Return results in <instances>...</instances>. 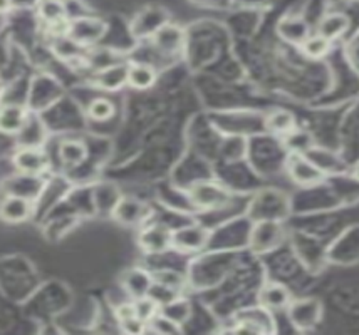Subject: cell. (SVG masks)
Instances as JSON below:
<instances>
[{"mask_svg":"<svg viewBox=\"0 0 359 335\" xmlns=\"http://www.w3.org/2000/svg\"><path fill=\"white\" fill-rule=\"evenodd\" d=\"M173 233L165 224H151V227H144L143 233L140 236V245L148 253H156L160 255L166 248L172 245Z\"/></svg>","mask_w":359,"mask_h":335,"instance_id":"cell-16","label":"cell"},{"mask_svg":"<svg viewBox=\"0 0 359 335\" xmlns=\"http://www.w3.org/2000/svg\"><path fill=\"white\" fill-rule=\"evenodd\" d=\"M348 175L351 176V178H354V180H356V181H359V159L354 161L351 166H349Z\"/></svg>","mask_w":359,"mask_h":335,"instance_id":"cell-28","label":"cell"},{"mask_svg":"<svg viewBox=\"0 0 359 335\" xmlns=\"http://www.w3.org/2000/svg\"><path fill=\"white\" fill-rule=\"evenodd\" d=\"M190 200L202 210H220L232 203V194L225 186L202 181L190 188Z\"/></svg>","mask_w":359,"mask_h":335,"instance_id":"cell-10","label":"cell"},{"mask_svg":"<svg viewBox=\"0 0 359 335\" xmlns=\"http://www.w3.org/2000/svg\"><path fill=\"white\" fill-rule=\"evenodd\" d=\"M29 215V203L22 198H8L0 206V216L7 222H20Z\"/></svg>","mask_w":359,"mask_h":335,"instance_id":"cell-22","label":"cell"},{"mask_svg":"<svg viewBox=\"0 0 359 335\" xmlns=\"http://www.w3.org/2000/svg\"><path fill=\"white\" fill-rule=\"evenodd\" d=\"M289 240L287 222H273V220H262L252 223L249 236V247L252 253L264 257L273 252Z\"/></svg>","mask_w":359,"mask_h":335,"instance_id":"cell-6","label":"cell"},{"mask_svg":"<svg viewBox=\"0 0 359 335\" xmlns=\"http://www.w3.org/2000/svg\"><path fill=\"white\" fill-rule=\"evenodd\" d=\"M155 44L160 50L173 54L183 45V34L175 29L173 25H166V27L160 29L155 36Z\"/></svg>","mask_w":359,"mask_h":335,"instance_id":"cell-21","label":"cell"},{"mask_svg":"<svg viewBox=\"0 0 359 335\" xmlns=\"http://www.w3.org/2000/svg\"><path fill=\"white\" fill-rule=\"evenodd\" d=\"M294 297L296 294L285 283L272 278L264 280L257 290V302L273 313H284Z\"/></svg>","mask_w":359,"mask_h":335,"instance_id":"cell-11","label":"cell"},{"mask_svg":"<svg viewBox=\"0 0 359 335\" xmlns=\"http://www.w3.org/2000/svg\"><path fill=\"white\" fill-rule=\"evenodd\" d=\"M313 32L311 24L302 15H285L277 24V36L294 48H299Z\"/></svg>","mask_w":359,"mask_h":335,"instance_id":"cell-14","label":"cell"},{"mask_svg":"<svg viewBox=\"0 0 359 335\" xmlns=\"http://www.w3.org/2000/svg\"><path fill=\"white\" fill-rule=\"evenodd\" d=\"M353 31V24L349 15L343 10H331L319 17L314 32L323 36L324 39L331 41L332 44L344 39Z\"/></svg>","mask_w":359,"mask_h":335,"instance_id":"cell-13","label":"cell"},{"mask_svg":"<svg viewBox=\"0 0 359 335\" xmlns=\"http://www.w3.org/2000/svg\"><path fill=\"white\" fill-rule=\"evenodd\" d=\"M326 257L329 266L353 269L359 265V222L337 233L329 243Z\"/></svg>","mask_w":359,"mask_h":335,"instance_id":"cell-5","label":"cell"},{"mask_svg":"<svg viewBox=\"0 0 359 335\" xmlns=\"http://www.w3.org/2000/svg\"><path fill=\"white\" fill-rule=\"evenodd\" d=\"M299 126L297 113L292 108H284V106H277V108L269 109L266 113V133L277 136V138H284L290 131L296 129Z\"/></svg>","mask_w":359,"mask_h":335,"instance_id":"cell-15","label":"cell"},{"mask_svg":"<svg viewBox=\"0 0 359 335\" xmlns=\"http://www.w3.org/2000/svg\"><path fill=\"white\" fill-rule=\"evenodd\" d=\"M156 80V71L148 64H133L128 67V83L135 89H149Z\"/></svg>","mask_w":359,"mask_h":335,"instance_id":"cell-20","label":"cell"},{"mask_svg":"<svg viewBox=\"0 0 359 335\" xmlns=\"http://www.w3.org/2000/svg\"><path fill=\"white\" fill-rule=\"evenodd\" d=\"M208 241V231L200 227H185L173 233L172 245L180 252H196Z\"/></svg>","mask_w":359,"mask_h":335,"instance_id":"cell-17","label":"cell"},{"mask_svg":"<svg viewBox=\"0 0 359 335\" xmlns=\"http://www.w3.org/2000/svg\"><path fill=\"white\" fill-rule=\"evenodd\" d=\"M24 124V113L17 106H6L0 109V131L6 133H15L22 128Z\"/></svg>","mask_w":359,"mask_h":335,"instance_id":"cell-23","label":"cell"},{"mask_svg":"<svg viewBox=\"0 0 359 335\" xmlns=\"http://www.w3.org/2000/svg\"><path fill=\"white\" fill-rule=\"evenodd\" d=\"M238 2L243 3V6H247V7H259V6H264L267 0H238Z\"/></svg>","mask_w":359,"mask_h":335,"instance_id":"cell-29","label":"cell"},{"mask_svg":"<svg viewBox=\"0 0 359 335\" xmlns=\"http://www.w3.org/2000/svg\"><path fill=\"white\" fill-rule=\"evenodd\" d=\"M247 211L252 222H287L292 216V197L284 188H260L252 197Z\"/></svg>","mask_w":359,"mask_h":335,"instance_id":"cell-3","label":"cell"},{"mask_svg":"<svg viewBox=\"0 0 359 335\" xmlns=\"http://www.w3.org/2000/svg\"><path fill=\"white\" fill-rule=\"evenodd\" d=\"M306 156L313 161L316 166H318L326 176L344 175L349 169V164L346 163L343 155H341L339 150H334V148L314 144V146L306 152Z\"/></svg>","mask_w":359,"mask_h":335,"instance_id":"cell-12","label":"cell"},{"mask_svg":"<svg viewBox=\"0 0 359 335\" xmlns=\"http://www.w3.org/2000/svg\"><path fill=\"white\" fill-rule=\"evenodd\" d=\"M344 54L348 57V61L351 62V66L358 71L359 74V31L354 34L351 39L348 41L344 48Z\"/></svg>","mask_w":359,"mask_h":335,"instance_id":"cell-27","label":"cell"},{"mask_svg":"<svg viewBox=\"0 0 359 335\" xmlns=\"http://www.w3.org/2000/svg\"><path fill=\"white\" fill-rule=\"evenodd\" d=\"M337 150L349 166L359 159V97L346 106L339 126Z\"/></svg>","mask_w":359,"mask_h":335,"instance_id":"cell-7","label":"cell"},{"mask_svg":"<svg viewBox=\"0 0 359 335\" xmlns=\"http://www.w3.org/2000/svg\"><path fill=\"white\" fill-rule=\"evenodd\" d=\"M284 315L294 332H314L326 320V307H324L323 297L316 294H299L285 308Z\"/></svg>","mask_w":359,"mask_h":335,"instance_id":"cell-4","label":"cell"},{"mask_svg":"<svg viewBox=\"0 0 359 335\" xmlns=\"http://www.w3.org/2000/svg\"><path fill=\"white\" fill-rule=\"evenodd\" d=\"M89 114H91V117H94V120L106 121L114 114V106L106 99H97L96 103H93Z\"/></svg>","mask_w":359,"mask_h":335,"instance_id":"cell-26","label":"cell"},{"mask_svg":"<svg viewBox=\"0 0 359 335\" xmlns=\"http://www.w3.org/2000/svg\"><path fill=\"white\" fill-rule=\"evenodd\" d=\"M118 215L125 220L126 223H138L144 222L148 218V206L141 205L135 200H126L118 208Z\"/></svg>","mask_w":359,"mask_h":335,"instance_id":"cell-25","label":"cell"},{"mask_svg":"<svg viewBox=\"0 0 359 335\" xmlns=\"http://www.w3.org/2000/svg\"><path fill=\"white\" fill-rule=\"evenodd\" d=\"M299 52L304 56L307 61H326V59L331 56L332 49H334V44L331 41L324 39L323 36L313 32L307 39L299 45Z\"/></svg>","mask_w":359,"mask_h":335,"instance_id":"cell-18","label":"cell"},{"mask_svg":"<svg viewBox=\"0 0 359 335\" xmlns=\"http://www.w3.org/2000/svg\"><path fill=\"white\" fill-rule=\"evenodd\" d=\"M326 315H337L343 324L359 327V278H346L334 283L326 297H323Z\"/></svg>","mask_w":359,"mask_h":335,"instance_id":"cell-2","label":"cell"},{"mask_svg":"<svg viewBox=\"0 0 359 335\" xmlns=\"http://www.w3.org/2000/svg\"><path fill=\"white\" fill-rule=\"evenodd\" d=\"M15 164L20 171L25 173H37L46 166V158L39 151L24 150L15 156Z\"/></svg>","mask_w":359,"mask_h":335,"instance_id":"cell-24","label":"cell"},{"mask_svg":"<svg viewBox=\"0 0 359 335\" xmlns=\"http://www.w3.org/2000/svg\"><path fill=\"white\" fill-rule=\"evenodd\" d=\"M284 175L296 188H311L327 178L306 155H289Z\"/></svg>","mask_w":359,"mask_h":335,"instance_id":"cell-9","label":"cell"},{"mask_svg":"<svg viewBox=\"0 0 359 335\" xmlns=\"http://www.w3.org/2000/svg\"><path fill=\"white\" fill-rule=\"evenodd\" d=\"M280 139L289 155H306L316 144V139L311 134V131L302 128V126H297L296 129H292Z\"/></svg>","mask_w":359,"mask_h":335,"instance_id":"cell-19","label":"cell"},{"mask_svg":"<svg viewBox=\"0 0 359 335\" xmlns=\"http://www.w3.org/2000/svg\"><path fill=\"white\" fill-rule=\"evenodd\" d=\"M250 150L254 151V159L252 168L257 175L262 178H276L284 175L285 161H287L289 152L282 144V139L269 133L255 134L252 138Z\"/></svg>","mask_w":359,"mask_h":335,"instance_id":"cell-1","label":"cell"},{"mask_svg":"<svg viewBox=\"0 0 359 335\" xmlns=\"http://www.w3.org/2000/svg\"><path fill=\"white\" fill-rule=\"evenodd\" d=\"M276 315L277 313H273L257 302L252 307L238 311L237 317H235V330L250 334H276L279 332Z\"/></svg>","mask_w":359,"mask_h":335,"instance_id":"cell-8","label":"cell"},{"mask_svg":"<svg viewBox=\"0 0 359 335\" xmlns=\"http://www.w3.org/2000/svg\"><path fill=\"white\" fill-rule=\"evenodd\" d=\"M11 8V0H0V14H6Z\"/></svg>","mask_w":359,"mask_h":335,"instance_id":"cell-30","label":"cell"}]
</instances>
